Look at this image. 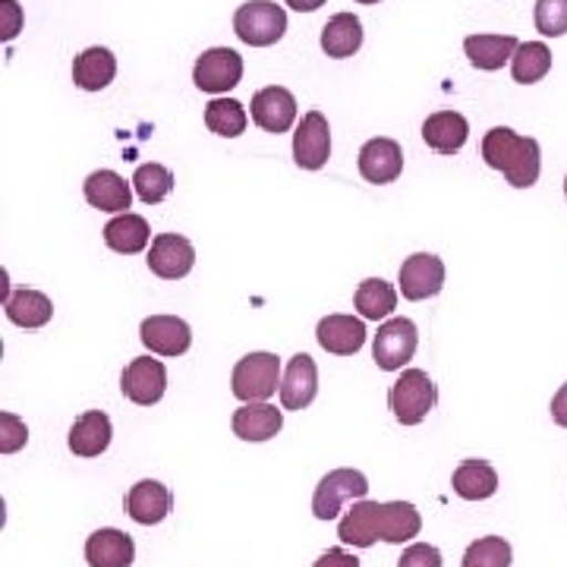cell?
Instances as JSON below:
<instances>
[{"mask_svg":"<svg viewBox=\"0 0 567 567\" xmlns=\"http://www.w3.org/2000/svg\"><path fill=\"white\" fill-rule=\"evenodd\" d=\"M483 162L492 171H502L514 189H529L543 174L539 142L529 136H517L511 126H495L483 136Z\"/></svg>","mask_w":567,"mask_h":567,"instance_id":"cell-1","label":"cell"},{"mask_svg":"<svg viewBox=\"0 0 567 567\" xmlns=\"http://www.w3.org/2000/svg\"><path fill=\"white\" fill-rule=\"evenodd\" d=\"M388 404L401 425H420L429 416V410H435L439 404V388L423 369H404V375L391 385Z\"/></svg>","mask_w":567,"mask_h":567,"instance_id":"cell-2","label":"cell"},{"mask_svg":"<svg viewBox=\"0 0 567 567\" xmlns=\"http://www.w3.org/2000/svg\"><path fill=\"white\" fill-rule=\"evenodd\" d=\"M281 385V360L275 353H246L240 363L234 365L230 391L246 404L268 401Z\"/></svg>","mask_w":567,"mask_h":567,"instance_id":"cell-3","label":"cell"},{"mask_svg":"<svg viewBox=\"0 0 567 567\" xmlns=\"http://www.w3.org/2000/svg\"><path fill=\"white\" fill-rule=\"evenodd\" d=\"M234 32L249 48H271L287 32V13L271 0H246L234 17Z\"/></svg>","mask_w":567,"mask_h":567,"instance_id":"cell-4","label":"cell"},{"mask_svg":"<svg viewBox=\"0 0 567 567\" xmlns=\"http://www.w3.org/2000/svg\"><path fill=\"white\" fill-rule=\"evenodd\" d=\"M420 347V331L410 319H388L379 324V334L372 341V360L385 372L404 369Z\"/></svg>","mask_w":567,"mask_h":567,"instance_id":"cell-5","label":"cell"},{"mask_svg":"<svg viewBox=\"0 0 567 567\" xmlns=\"http://www.w3.org/2000/svg\"><path fill=\"white\" fill-rule=\"evenodd\" d=\"M369 480L360 470H331L328 476L319 480L316 495H312V514L319 520H334L341 514V507L350 498H365Z\"/></svg>","mask_w":567,"mask_h":567,"instance_id":"cell-6","label":"cell"},{"mask_svg":"<svg viewBox=\"0 0 567 567\" xmlns=\"http://www.w3.org/2000/svg\"><path fill=\"white\" fill-rule=\"evenodd\" d=\"M240 80H244V58L234 48H208L193 66V82L208 95L230 92L240 85Z\"/></svg>","mask_w":567,"mask_h":567,"instance_id":"cell-7","label":"cell"},{"mask_svg":"<svg viewBox=\"0 0 567 567\" xmlns=\"http://www.w3.org/2000/svg\"><path fill=\"white\" fill-rule=\"evenodd\" d=\"M398 284H401L404 300H410V303L439 297L442 287H445V262L439 256H432V252H416V256L404 259Z\"/></svg>","mask_w":567,"mask_h":567,"instance_id":"cell-8","label":"cell"},{"mask_svg":"<svg viewBox=\"0 0 567 567\" xmlns=\"http://www.w3.org/2000/svg\"><path fill=\"white\" fill-rule=\"evenodd\" d=\"M121 391L126 401L140 406L158 404L167 391V369L162 360H152V357H136L133 363L123 369L121 375Z\"/></svg>","mask_w":567,"mask_h":567,"instance_id":"cell-9","label":"cell"},{"mask_svg":"<svg viewBox=\"0 0 567 567\" xmlns=\"http://www.w3.org/2000/svg\"><path fill=\"white\" fill-rule=\"evenodd\" d=\"M331 158V126L322 111H309L293 133V162L303 171H319Z\"/></svg>","mask_w":567,"mask_h":567,"instance_id":"cell-10","label":"cell"},{"mask_svg":"<svg viewBox=\"0 0 567 567\" xmlns=\"http://www.w3.org/2000/svg\"><path fill=\"white\" fill-rule=\"evenodd\" d=\"M196 265V249L181 234H158L148 249V268L164 281L186 278Z\"/></svg>","mask_w":567,"mask_h":567,"instance_id":"cell-11","label":"cell"},{"mask_svg":"<svg viewBox=\"0 0 567 567\" xmlns=\"http://www.w3.org/2000/svg\"><path fill=\"white\" fill-rule=\"evenodd\" d=\"M140 338L158 357H183L193 344V328L177 316H148L142 322Z\"/></svg>","mask_w":567,"mask_h":567,"instance_id":"cell-12","label":"cell"},{"mask_svg":"<svg viewBox=\"0 0 567 567\" xmlns=\"http://www.w3.org/2000/svg\"><path fill=\"white\" fill-rule=\"evenodd\" d=\"M252 123L262 126L265 133H287L297 121V99L281 89V85H268L262 92L252 95Z\"/></svg>","mask_w":567,"mask_h":567,"instance_id":"cell-13","label":"cell"},{"mask_svg":"<svg viewBox=\"0 0 567 567\" xmlns=\"http://www.w3.org/2000/svg\"><path fill=\"white\" fill-rule=\"evenodd\" d=\"M174 507V495L171 488L158 483V480H142L126 492V514L140 524V527H155Z\"/></svg>","mask_w":567,"mask_h":567,"instance_id":"cell-14","label":"cell"},{"mask_svg":"<svg viewBox=\"0 0 567 567\" xmlns=\"http://www.w3.org/2000/svg\"><path fill=\"white\" fill-rule=\"evenodd\" d=\"M319 394V369L309 353H297L281 379V404L284 410H306Z\"/></svg>","mask_w":567,"mask_h":567,"instance_id":"cell-15","label":"cell"},{"mask_svg":"<svg viewBox=\"0 0 567 567\" xmlns=\"http://www.w3.org/2000/svg\"><path fill=\"white\" fill-rule=\"evenodd\" d=\"M82 193H85V203L99 212H114L123 215L130 205H133V189L130 183L123 181L117 171H95L89 174L82 183Z\"/></svg>","mask_w":567,"mask_h":567,"instance_id":"cell-16","label":"cell"},{"mask_svg":"<svg viewBox=\"0 0 567 567\" xmlns=\"http://www.w3.org/2000/svg\"><path fill=\"white\" fill-rule=\"evenodd\" d=\"M111 435H114V425L111 416L104 410H89L82 413L76 423L70 425V439L66 445L76 457H99L111 447Z\"/></svg>","mask_w":567,"mask_h":567,"instance_id":"cell-17","label":"cell"},{"mask_svg":"<svg viewBox=\"0 0 567 567\" xmlns=\"http://www.w3.org/2000/svg\"><path fill=\"white\" fill-rule=\"evenodd\" d=\"M404 171V152L394 140H369L360 148V174L369 183H394Z\"/></svg>","mask_w":567,"mask_h":567,"instance_id":"cell-18","label":"cell"},{"mask_svg":"<svg viewBox=\"0 0 567 567\" xmlns=\"http://www.w3.org/2000/svg\"><path fill=\"white\" fill-rule=\"evenodd\" d=\"M316 338L328 353L334 357H353L360 353L365 344V324L363 319H353V316H324L319 328H316Z\"/></svg>","mask_w":567,"mask_h":567,"instance_id":"cell-19","label":"cell"},{"mask_svg":"<svg viewBox=\"0 0 567 567\" xmlns=\"http://www.w3.org/2000/svg\"><path fill=\"white\" fill-rule=\"evenodd\" d=\"M89 567H130L136 561V546L121 529H95L85 543Z\"/></svg>","mask_w":567,"mask_h":567,"instance_id":"cell-20","label":"cell"},{"mask_svg":"<svg viewBox=\"0 0 567 567\" xmlns=\"http://www.w3.org/2000/svg\"><path fill=\"white\" fill-rule=\"evenodd\" d=\"M234 435L244 442H268L284 429V416L278 406L268 401H256V404H244L234 413Z\"/></svg>","mask_w":567,"mask_h":567,"instance_id":"cell-21","label":"cell"},{"mask_svg":"<svg viewBox=\"0 0 567 567\" xmlns=\"http://www.w3.org/2000/svg\"><path fill=\"white\" fill-rule=\"evenodd\" d=\"M466 136H470V123L457 111H439L423 123L425 145L439 155H457L466 145Z\"/></svg>","mask_w":567,"mask_h":567,"instance_id":"cell-22","label":"cell"},{"mask_svg":"<svg viewBox=\"0 0 567 567\" xmlns=\"http://www.w3.org/2000/svg\"><path fill=\"white\" fill-rule=\"evenodd\" d=\"M423 517L410 502H388L379 505V536L391 546H404L413 536H420Z\"/></svg>","mask_w":567,"mask_h":567,"instance_id":"cell-23","label":"cell"},{"mask_svg":"<svg viewBox=\"0 0 567 567\" xmlns=\"http://www.w3.org/2000/svg\"><path fill=\"white\" fill-rule=\"evenodd\" d=\"M360 48H363V22H360V17L338 13V17H331V20L324 22L322 51L328 58L344 61V58H353Z\"/></svg>","mask_w":567,"mask_h":567,"instance_id":"cell-24","label":"cell"},{"mask_svg":"<svg viewBox=\"0 0 567 567\" xmlns=\"http://www.w3.org/2000/svg\"><path fill=\"white\" fill-rule=\"evenodd\" d=\"M117 76V58L107 48H89L73 61V82L85 92H102Z\"/></svg>","mask_w":567,"mask_h":567,"instance_id":"cell-25","label":"cell"},{"mask_svg":"<svg viewBox=\"0 0 567 567\" xmlns=\"http://www.w3.org/2000/svg\"><path fill=\"white\" fill-rule=\"evenodd\" d=\"M451 486L464 502H486L498 492V473L488 461H464L454 470Z\"/></svg>","mask_w":567,"mask_h":567,"instance_id":"cell-26","label":"cell"},{"mask_svg":"<svg viewBox=\"0 0 567 567\" xmlns=\"http://www.w3.org/2000/svg\"><path fill=\"white\" fill-rule=\"evenodd\" d=\"M517 48H520V41L514 39V35H470L464 41V51L470 63L476 70H486V73H495L507 61H514V51Z\"/></svg>","mask_w":567,"mask_h":567,"instance_id":"cell-27","label":"cell"},{"mask_svg":"<svg viewBox=\"0 0 567 567\" xmlns=\"http://www.w3.org/2000/svg\"><path fill=\"white\" fill-rule=\"evenodd\" d=\"M341 543L357 548H372L382 536H379V502H357L347 511V517L338 527Z\"/></svg>","mask_w":567,"mask_h":567,"instance_id":"cell-28","label":"cell"},{"mask_svg":"<svg viewBox=\"0 0 567 567\" xmlns=\"http://www.w3.org/2000/svg\"><path fill=\"white\" fill-rule=\"evenodd\" d=\"M148 240H152L148 221L142 215H133V212H123L104 227V244L121 256H136L148 246Z\"/></svg>","mask_w":567,"mask_h":567,"instance_id":"cell-29","label":"cell"},{"mask_svg":"<svg viewBox=\"0 0 567 567\" xmlns=\"http://www.w3.org/2000/svg\"><path fill=\"white\" fill-rule=\"evenodd\" d=\"M3 312L7 319L20 328H41L51 322L54 316V303L51 297H44L41 290H17L3 300Z\"/></svg>","mask_w":567,"mask_h":567,"instance_id":"cell-30","label":"cell"},{"mask_svg":"<svg viewBox=\"0 0 567 567\" xmlns=\"http://www.w3.org/2000/svg\"><path fill=\"white\" fill-rule=\"evenodd\" d=\"M353 306L360 309V316L369 322H382L394 309H398V290L382 278H365L357 293H353Z\"/></svg>","mask_w":567,"mask_h":567,"instance_id":"cell-31","label":"cell"},{"mask_svg":"<svg viewBox=\"0 0 567 567\" xmlns=\"http://www.w3.org/2000/svg\"><path fill=\"white\" fill-rule=\"evenodd\" d=\"M551 70V51L543 41H524L517 51H514V61H511V73L514 82L520 85H533L539 82Z\"/></svg>","mask_w":567,"mask_h":567,"instance_id":"cell-32","label":"cell"},{"mask_svg":"<svg viewBox=\"0 0 567 567\" xmlns=\"http://www.w3.org/2000/svg\"><path fill=\"white\" fill-rule=\"evenodd\" d=\"M246 107L234 99H215V102L205 104V126L215 133V136H224V140H237L246 130Z\"/></svg>","mask_w":567,"mask_h":567,"instance_id":"cell-33","label":"cell"},{"mask_svg":"<svg viewBox=\"0 0 567 567\" xmlns=\"http://www.w3.org/2000/svg\"><path fill=\"white\" fill-rule=\"evenodd\" d=\"M133 186H136V196L145 205H158L171 196L174 189V174L164 167V164H140L136 174H133Z\"/></svg>","mask_w":567,"mask_h":567,"instance_id":"cell-34","label":"cell"},{"mask_svg":"<svg viewBox=\"0 0 567 567\" xmlns=\"http://www.w3.org/2000/svg\"><path fill=\"white\" fill-rule=\"evenodd\" d=\"M461 567H511V546L502 536H483L470 543Z\"/></svg>","mask_w":567,"mask_h":567,"instance_id":"cell-35","label":"cell"},{"mask_svg":"<svg viewBox=\"0 0 567 567\" xmlns=\"http://www.w3.org/2000/svg\"><path fill=\"white\" fill-rule=\"evenodd\" d=\"M536 29L546 39L567 35V0H536Z\"/></svg>","mask_w":567,"mask_h":567,"instance_id":"cell-36","label":"cell"},{"mask_svg":"<svg viewBox=\"0 0 567 567\" xmlns=\"http://www.w3.org/2000/svg\"><path fill=\"white\" fill-rule=\"evenodd\" d=\"M25 439H29L25 423L17 420L13 413H0V451L3 454H13V451H20L25 445Z\"/></svg>","mask_w":567,"mask_h":567,"instance_id":"cell-37","label":"cell"},{"mask_svg":"<svg viewBox=\"0 0 567 567\" xmlns=\"http://www.w3.org/2000/svg\"><path fill=\"white\" fill-rule=\"evenodd\" d=\"M398 567H442V551L429 543H413L404 548Z\"/></svg>","mask_w":567,"mask_h":567,"instance_id":"cell-38","label":"cell"},{"mask_svg":"<svg viewBox=\"0 0 567 567\" xmlns=\"http://www.w3.org/2000/svg\"><path fill=\"white\" fill-rule=\"evenodd\" d=\"M312 567H360V558L344 551V548H328V551L319 555V561Z\"/></svg>","mask_w":567,"mask_h":567,"instance_id":"cell-39","label":"cell"},{"mask_svg":"<svg viewBox=\"0 0 567 567\" xmlns=\"http://www.w3.org/2000/svg\"><path fill=\"white\" fill-rule=\"evenodd\" d=\"M3 13H7V29H3V39L10 41L20 32V3L17 0H0Z\"/></svg>","mask_w":567,"mask_h":567,"instance_id":"cell-40","label":"cell"},{"mask_svg":"<svg viewBox=\"0 0 567 567\" xmlns=\"http://www.w3.org/2000/svg\"><path fill=\"white\" fill-rule=\"evenodd\" d=\"M551 420L567 429V385H561V391L551 398Z\"/></svg>","mask_w":567,"mask_h":567,"instance_id":"cell-41","label":"cell"},{"mask_svg":"<svg viewBox=\"0 0 567 567\" xmlns=\"http://www.w3.org/2000/svg\"><path fill=\"white\" fill-rule=\"evenodd\" d=\"M324 3H328V0H287V7L297 10V13H316Z\"/></svg>","mask_w":567,"mask_h":567,"instance_id":"cell-42","label":"cell"},{"mask_svg":"<svg viewBox=\"0 0 567 567\" xmlns=\"http://www.w3.org/2000/svg\"><path fill=\"white\" fill-rule=\"evenodd\" d=\"M357 3H379V0H357Z\"/></svg>","mask_w":567,"mask_h":567,"instance_id":"cell-43","label":"cell"},{"mask_svg":"<svg viewBox=\"0 0 567 567\" xmlns=\"http://www.w3.org/2000/svg\"><path fill=\"white\" fill-rule=\"evenodd\" d=\"M565 196H567V177H565Z\"/></svg>","mask_w":567,"mask_h":567,"instance_id":"cell-44","label":"cell"}]
</instances>
